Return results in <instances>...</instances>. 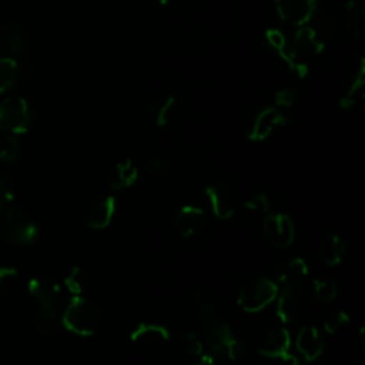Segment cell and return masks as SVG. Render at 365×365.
Instances as JSON below:
<instances>
[{
    "label": "cell",
    "mask_w": 365,
    "mask_h": 365,
    "mask_svg": "<svg viewBox=\"0 0 365 365\" xmlns=\"http://www.w3.org/2000/svg\"><path fill=\"white\" fill-rule=\"evenodd\" d=\"M84 284H86V277H84V271L80 267H73L64 278V287L73 295H81L84 291Z\"/></svg>",
    "instance_id": "cell-28"
},
{
    "label": "cell",
    "mask_w": 365,
    "mask_h": 365,
    "mask_svg": "<svg viewBox=\"0 0 365 365\" xmlns=\"http://www.w3.org/2000/svg\"><path fill=\"white\" fill-rule=\"evenodd\" d=\"M0 234L10 244L29 245L37 240L40 230L21 207L11 204L0 214Z\"/></svg>",
    "instance_id": "cell-3"
},
{
    "label": "cell",
    "mask_w": 365,
    "mask_h": 365,
    "mask_svg": "<svg viewBox=\"0 0 365 365\" xmlns=\"http://www.w3.org/2000/svg\"><path fill=\"white\" fill-rule=\"evenodd\" d=\"M318 254L324 264L338 265L342 262L346 254V242L336 232H327L322 235L318 244Z\"/></svg>",
    "instance_id": "cell-16"
},
{
    "label": "cell",
    "mask_w": 365,
    "mask_h": 365,
    "mask_svg": "<svg viewBox=\"0 0 365 365\" xmlns=\"http://www.w3.org/2000/svg\"><path fill=\"white\" fill-rule=\"evenodd\" d=\"M262 231L267 241L275 248H287L295 240V225L288 214H267L262 221Z\"/></svg>",
    "instance_id": "cell-6"
},
{
    "label": "cell",
    "mask_w": 365,
    "mask_h": 365,
    "mask_svg": "<svg viewBox=\"0 0 365 365\" xmlns=\"http://www.w3.org/2000/svg\"><path fill=\"white\" fill-rule=\"evenodd\" d=\"M27 48V36L23 27L16 21H7L0 26V50L7 57L21 56Z\"/></svg>",
    "instance_id": "cell-11"
},
{
    "label": "cell",
    "mask_w": 365,
    "mask_h": 365,
    "mask_svg": "<svg viewBox=\"0 0 365 365\" xmlns=\"http://www.w3.org/2000/svg\"><path fill=\"white\" fill-rule=\"evenodd\" d=\"M312 285H314V295H315L317 301H319L322 304L332 302L338 294L336 284L329 277H325V275L317 277L314 279Z\"/></svg>",
    "instance_id": "cell-23"
},
{
    "label": "cell",
    "mask_w": 365,
    "mask_h": 365,
    "mask_svg": "<svg viewBox=\"0 0 365 365\" xmlns=\"http://www.w3.org/2000/svg\"><path fill=\"white\" fill-rule=\"evenodd\" d=\"M278 295V285L268 278H257L245 282L240 292L237 302L242 311L257 314L265 309L275 301Z\"/></svg>",
    "instance_id": "cell-4"
},
{
    "label": "cell",
    "mask_w": 365,
    "mask_h": 365,
    "mask_svg": "<svg viewBox=\"0 0 365 365\" xmlns=\"http://www.w3.org/2000/svg\"><path fill=\"white\" fill-rule=\"evenodd\" d=\"M29 294L38 302L43 309H57L61 291L60 287L50 278L37 275L30 278L27 284Z\"/></svg>",
    "instance_id": "cell-8"
},
{
    "label": "cell",
    "mask_w": 365,
    "mask_h": 365,
    "mask_svg": "<svg viewBox=\"0 0 365 365\" xmlns=\"http://www.w3.org/2000/svg\"><path fill=\"white\" fill-rule=\"evenodd\" d=\"M147 171H150V174L155 175V177H163L168 173V168H167V164L160 160V158H151L147 165H145Z\"/></svg>",
    "instance_id": "cell-34"
},
{
    "label": "cell",
    "mask_w": 365,
    "mask_h": 365,
    "mask_svg": "<svg viewBox=\"0 0 365 365\" xmlns=\"http://www.w3.org/2000/svg\"><path fill=\"white\" fill-rule=\"evenodd\" d=\"M348 324H349V315L345 311H332L324 319V329L329 335H336Z\"/></svg>",
    "instance_id": "cell-26"
},
{
    "label": "cell",
    "mask_w": 365,
    "mask_h": 365,
    "mask_svg": "<svg viewBox=\"0 0 365 365\" xmlns=\"http://www.w3.org/2000/svg\"><path fill=\"white\" fill-rule=\"evenodd\" d=\"M174 104H175V98L173 96H168L151 107L154 121L158 127H164L168 123L170 111L174 107Z\"/></svg>",
    "instance_id": "cell-27"
},
{
    "label": "cell",
    "mask_w": 365,
    "mask_h": 365,
    "mask_svg": "<svg viewBox=\"0 0 365 365\" xmlns=\"http://www.w3.org/2000/svg\"><path fill=\"white\" fill-rule=\"evenodd\" d=\"M265 37H267V41L269 43V46L274 47L277 51H279L285 46V43H287L285 36L279 30H277V29L267 30Z\"/></svg>",
    "instance_id": "cell-33"
},
{
    "label": "cell",
    "mask_w": 365,
    "mask_h": 365,
    "mask_svg": "<svg viewBox=\"0 0 365 365\" xmlns=\"http://www.w3.org/2000/svg\"><path fill=\"white\" fill-rule=\"evenodd\" d=\"M138 178V170L130 158L118 161L110 175V187L113 190H125L134 185Z\"/></svg>",
    "instance_id": "cell-19"
},
{
    "label": "cell",
    "mask_w": 365,
    "mask_h": 365,
    "mask_svg": "<svg viewBox=\"0 0 365 365\" xmlns=\"http://www.w3.org/2000/svg\"><path fill=\"white\" fill-rule=\"evenodd\" d=\"M200 315L205 327V341L211 354L221 358H228L231 361H235L242 355L245 349L244 342L235 338L231 327L222 321L212 304H204Z\"/></svg>",
    "instance_id": "cell-1"
},
{
    "label": "cell",
    "mask_w": 365,
    "mask_h": 365,
    "mask_svg": "<svg viewBox=\"0 0 365 365\" xmlns=\"http://www.w3.org/2000/svg\"><path fill=\"white\" fill-rule=\"evenodd\" d=\"M294 100H295V94L291 90H281L275 96L277 106H279V107H289V106H292Z\"/></svg>",
    "instance_id": "cell-35"
},
{
    "label": "cell",
    "mask_w": 365,
    "mask_h": 365,
    "mask_svg": "<svg viewBox=\"0 0 365 365\" xmlns=\"http://www.w3.org/2000/svg\"><path fill=\"white\" fill-rule=\"evenodd\" d=\"M61 325L78 336H91L98 328L100 317L93 302L83 295H73L61 314Z\"/></svg>",
    "instance_id": "cell-2"
},
{
    "label": "cell",
    "mask_w": 365,
    "mask_h": 365,
    "mask_svg": "<svg viewBox=\"0 0 365 365\" xmlns=\"http://www.w3.org/2000/svg\"><path fill=\"white\" fill-rule=\"evenodd\" d=\"M19 271L14 267H0V295L13 291L17 284Z\"/></svg>",
    "instance_id": "cell-29"
},
{
    "label": "cell",
    "mask_w": 365,
    "mask_h": 365,
    "mask_svg": "<svg viewBox=\"0 0 365 365\" xmlns=\"http://www.w3.org/2000/svg\"><path fill=\"white\" fill-rule=\"evenodd\" d=\"M130 339L148 349L161 348L170 339V331L158 324H138L130 334Z\"/></svg>",
    "instance_id": "cell-13"
},
{
    "label": "cell",
    "mask_w": 365,
    "mask_h": 365,
    "mask_svg": "<svg viewBox=\"0 0 365 365\" xmlns=\"http://www.w3.org/2000/svg\"><path fill=\"white\" fill-rule=\"evenodd\" d=\"M31 123L27 101L19 96H10L0 104V128L11 134L26 133Z\"/></svg>",
    "instance_id": "cell-5"
},
{
    "label": "cell",
    "mask_w": 365,
    "mask_h": 365,
    "mask_svg": "<svg viewBox=\"0 0 365 365\" xmlns=\"http://www.w3.org/2000/svg\"><path fill=\"white\" fill-rule=\"evenodd\" d=\"M114 214L115 200L113 195H106L96 201L91 207L87 217V225L93 230H104L111 224Z\"/></svg>",
    "instance_id": "cell-18"
},
{
    "label": "cell",
    "mask_w": 365,
    "mask_h": 365,
    "mask_svg": "<svg viewBox=\"0 0 365 365\" xmlns=\"http://www.w3.org/2000/svg\"><path fill=\"white\" fill-rule=\"evenodd\" d=\"M285 123H287V117L284 115V113H281L275 107H267L257 115L252 124V128L250 131V140L255 143L264 141L272 134V131L277 127H281Z\"/></svg>",
    "instance_id": "cell-12"
},
{
    "label": "cell",
    "mask_w": 365,
    "mask_h": 365,
    "mask_svg": "<svg viewBox=\"0 0 365 365\" xmlns=\"http://www.w3.org/2000/svg\"><path fill=\"white\" fill-rule=\"evenodd\" d=\"M277 361L279 362V365H299L298 358H295L289 351L287 354H284L282 356H279Z\"/></svg>",
    "instance_id": "cell-37"
},
{
    "label": "cell",
    "mask_w": 365,
    "mask_h": 365,
    "mask_svg": "<svg viewBox=\"0 0 365 365\" xmlns=\"http://www.w3.org/2000/svg\"><path fill=\"white\" fill-rule=\"evenodd\" d=\"M14 200V191L11 187V182L0 175V214L13 204Z\"/></svg>",
    "instance_id": "cell-32"
},
{
    "label": "cell",
    "mask_w": 365,
    "mask_h": 365,
    "mask_svg": "<svg viewBox=\"0 0 365 365\" xmlns=\"http://www.w3.org/2000/svg\"><path fill=\"white\" fill-rule=\"evenodd\" d=\"M36 328L44 335H53L58 327L57 309H43L40 308L34 318Z\"/></svg>",
    "instance_id": "cell-24"
},
{
    "label": "cell",
    "mask_w": 365,
    "mask_h": 365,
    "mask_svg": "<svg viewBox=\"0 0 365 365\" xmlns=\"http://www.w3.org/2000/svg\"><path fill=\"white\" fill-rule=\"evenodd\" d=\"M21 64L14 57H0V93L13 88L21 77Z\"/></svg>",
    "instance_id": "cell-20"
},
{
    "label": "cell",
    "mask_w": 365,
    "mask_h": 365,
    "mask_svg": "<svg viewBox=\"0 0 365 365\" xmlns=\"http://www.w3.org/2000/svg\"><path fill=\"white\" fill-rule=\"evenodd\" d=\"M181 342H182V348L184 351L191 355V356H200L202 355L204 352V345H202V341L192 332H188V334H184L182 338H181Z\"/></svg>",
    "instance_id": "cell-31"
},
{
    "label": "cell",
    "mask_w": 365,
    "mask_h": 365,
    "mask_svg": "<svg viewBox=\"0 0 365 365\" xmlns=\"http://www.w3.org/2000/svg\"><path fill=\"white\" fill-rule=\"evenodd\" d=\"M298 297L299 295H294V294H288V292H279L277 295V305H275V311H277V318L282 322V324H288L292 321L295 311H297V302H298Z\"/></svg>",
    "instance_id": "cell-21"
},
{
    "label": "cell",
    "mask_w": 365,
    "mask_h": 365,
    "mask_svg": "<svg viewBox=\"0 0 365 365\" xmlns=\"http://www.w3.org/2000/svg\"><path fill=\"white\" fill-rule=\"evenodd\" d=\"M157 4H160V6H164L165 3H167V0H154Z\"/></svg>",
    "instance_id": "cell-39"
},
{
    "label": "cell",
    "mask_w": 365,
    "mask_h": 365,
    "mask_svg": "<svg viewBox=\"0 0 365 365\" xmlns=\"http://www.w3.org/2000/svg\"><path fill=\"white\" fill-rule=\"evenodd\" d=\"M244 207H245L247 211H251V212L267 214L271 208V202H269L268 197L264 192H258V194L252 195L251 198H248L244 202Z\"/></svg>",
    "instance_id": "cell-30"
},
{
    "label": "cell",
    "mask_w": 365,
    "mask_h": 365,
    "mask_svg": "<svg viewBox=\"0 0 365 365\" xmlns=\"http://www.w3.org/2000/svg\"><path fill=\"white\" fill-rule=\"evenodd\" d=\"M295 346L302 358L308 362L315 361L324 351V341L315 325L302 327L295 338Z\"/></svg>",
    "instance_id": "cell-14"
},
{
    "label": "cell",
    "mask_w": 365,
    "mask_h": 365,
    "mask_svg": "<svg viewBox=\"0 0 365 365\" xmlns=\"http://www.w3.org/2000/svg\"><path fill=\"white\" fill-rule=\"evenodd\" d=\"M194 365H222V359L215 354H207L201 355V358Z\"/></svg>",
    "instance_id": "cell-36"
},
{
    "label": "cell",
    "mask_w": 365,
    "mask_h": 365,
    "mask_svg": "<svg viewBox=\"0 0 365 365\" xmlns=\"http://www.w3.org/2000/svg\"><path fill=\"white\" fill-rule=\"evenodd\" d=\"M205 195L210 201L212 214L221 220H230L235 212V202L231 192L221 185H208L205 187Z\"/></svg>",
    "instance_id": "cell-15"
},
{
    "label": "cell",
    "mask_w": 365,
    "mask_h": 365,
    "mask_svg": "<svg viewBox=\"0 0 365 365\" xmlns=\"http://www.w3.org/2000/svg\"><path fill=\"white\" fill-rule=\"evenodd\" d=\"M308 264L305 262L304 258L297 257L289 259L279 271L278 291L299 295L304 281L308 277Z\"/></svg>",
    "instance_id": "cell-7"
},
{
    "label": "cell",
    "mask_w": 365,
    "mask_h": 365,
    "mask_svg": "<svg viewBox=\"0 0 365 365\" xmlns=\"http://www.w3.org/2000/svg\"><path fill=\"white\" fill-rule=\"evenodd\" d=\"M358 338H359V344H361V346H364L365 345V327L362 325L361 328H359V332H358Z\"/></svg>",
    "instance_id": "cell-38"
},
{
    "label": "cell",
    "mask_w": 365,
    "mask_h": 365,
    "mask_svg": "<svg viewBox=\"0 0 365 365\" xmlns=\"http://www.w3.org/2000/svg\"><path fill=\"white\" fill-rule=\"evenodd\" d=\"M289 345L291 336L288 329L284 327H274L265 331L258 345V352L265 358L278 359L289 351Z\"/></svg>",
    "instance_id": "cell-10"
},
{
    "label": "cell",
    "mask_w": 365,
    "mask_h": 365,
    "mask_svg": "<svg viewBox=\"0 0 365 365\" xmlns=\"http://www.w3.org/2000/svg\"><path fill=\"white\" fill-rule=\"evenodd\" d=\"M348 29L352 34L361 36L365 29V11L364 6L355 1L348 4Z\"/></svg>",
    "instance_id": "cell-25"
},
{
    "label": "cell",
    "mask_w": 365,
    "mask_h": 365,
    "mask_svg": "<svg viewBox=\"0 0 365 365\" xmlns=\"http://www.w3.org/2000/svg\"><path fill=\"white\" fill-rule=\"evenodd\" d=\"M20 143L14 134L0 128V163H14L20 157Z\"/></svg>",
    "instance_id": "cell-22"
},
{
    "label": "cell",
    "mask_w": 365,
    "mask_h": 365,
    "mask_svg": "<svg viewBox=\"0 0 365 365\" xmlns=\"http://www.w3.org/2000/svg\"><path fill=\"white\" fill-rule=\"evenodd\" d=\"M204 210L197 205H182L175 217H174V227L180 237L182 238H190L192 237L197 230L200 228L202 220H204Z\"/></svg>",
    "instance_id": "cell-17"
},
{
    "label": "cell",
    "mask_w": 365,
    "mask_h": 365,
    "mask_svg": "<svg viewBox=\"0 0 365 365\" xmlns=\"http://www.w3.org/2000/svg\"><path fill=\"white\" fill-rule=\"evenodd\" d=\"M275 7L284 21L304 26L315 11V0H275Z\"/></svg>",
    "instance_id": "cell-9"
}]
</instances>
